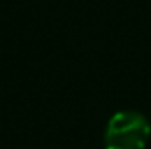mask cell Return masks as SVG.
<instances>
[{
    "label": "cell",
    "mask_w": 151,
    "mask_h": 149,
    "mask_svg": "<svg viewBox=\"0 0 151 149\" xmlns=\"http://www.w3.org/2000/svg\"><path fill=\"white\" fill-rule=\"evenodd\" d=\"M151 133L146 116L137 111H119L107 123L104 133L106 149H142Z\"/></svg>",
    "instance_id": "cell-1"
}]
</instances>
